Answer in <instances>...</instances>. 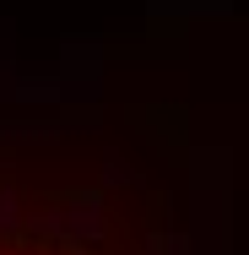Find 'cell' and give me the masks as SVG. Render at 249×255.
<instances>
[{
  "label": "cell",
  "mask_w": 249,
  "mask_h": 255,
  "mask_svg": "<svg viewBox=\"0 0 249 255\" xmlns=\"http://www.w3.org/2000/svg\"><path fill=\"white\" fill-rule=\"evenodd\" d=\"M0 255H179L168 196L103 157L0 152Z\"/></svg>",
  "instance_id": "cell-1"
}]
</instances>
